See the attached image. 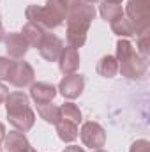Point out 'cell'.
Here are the masks:
<instances>
[{"mask_svg":"<svg viewBox=\"0 0 150 152\" xmlns=\"http://www.w3.org/2000/svg\"><path fill=\"white\" fill-rule=\"evenodd\" d=\"M95 18L94 5L81 2L79 5L73 7L67 12V46L81 48L87 41V32L92 25V20Z\"/></svg>","mask_w":150,"mask_h":152,"instance_id":"cell-1","label":"cell"},{"mask_svg":"<svg viewBox=\"0 0 150 152\" xmlns=\"http://www.w3.org/2000/svg\"><path fill=\"white\" fill-rule=\"evenodd\" d=\"M117 62H118V71L122 73V76L129 78V80H141L147 75L149 69V62L147 57L140 55L131 41L127 39H118L117 41Z\"/></svg>","mask_w":150,"mask_h":152,"instance_id":"cell-2","label":"cell"},{"mask_svg":"<svg viewBox=\"0 0 150 152\" xmlns=\"http://www.w3.org/2000/svg\"><path fill=\"white\" fill-rule=\"evenodd\" d=\"M7 118L20 133H27L34 127L36 113L28 104V96L23 92H11L5 97Z\"/></svg>","mask_w":150,"mask_h":152,"instance_id":"cell-3","label":"cell"},{"mask_svg":"<svg viewBox=\"0 0 150 152\" xmlns=\"http://www.w3.org/2000/svg\"><path fill=\"white\" fill-rule=\"evenodd\" d=\"M25 16L30 23H36L44 30L57 28L67 18V7L62 0H48L44 7L41 5H28Z\"/></svg>","mask_w":150,"mask_h":152,"instance_id":"cell-4","label":"cell"},{"mask_svg":"<svg viewBox=\"0 0 150 152\" xmlns=\"http://www.w3.org/2000/svg\"><path fill=\"white\" fill-rule=\"evenodd\" d=\"M124 14L134 25V32L150 28V0H129Z\"/></svg>","mask_w":150,"mask_h":152,"instance_id":"cell-5","label":"cell"},{"mask_svg":"<svg viewBox=\"0 0 150 152\" xmlns=\"http://www.w3.org/2000/svg\"><path fill=\"white\" fill-rule=\"evenodd\" d=\"M79 136H81V142L85 147H90L92 151L94 149H101L104 147L106 143V131L103 129L101 124L97 122H85L81 126V131H79Z\"/></svg>","mask_w":150,"mask_h":152,"instance_id":"cell-6","label":"cell"},{"mask_svg":"<svg viewBox=\"0 0 150 152\" xmlns=\"http://www.w3.org/2000/svg\"><path fill=\"white\" fill-rule=\"evenodd\" d=\"M34 78H36V73H34V67L25 62V60H18L12 64V69L9 73V83L12 87H18V88H23V87H28L34 83Z\"/></svg>","mask_w":150,"mask_h":152,"instance_id":"cell-7","label":"cell"},{"mask_svg":"<svg viewBox=\"0 0 150 152\" xmlns=\"http://www.w3.org/2000/svg\"><path fill=\"white\" fill-rule=\"evenodd\" d=\"M83 88H85V78L81 75H66L58 83V90L66 99L79 97Z\"/></svg>","mask_w":150,"mask_h":152,"instance_id":"cell-8","label":"cell"},{"mask_svg":"<svg viewBox=\"0 0 150 152\" xmlns=\"http://www.w3.org/2000/svg\"><path fill=\"white\" fill-rule=\"evenodd\" d=\"M62 48H64V42L62 39L57 37L55 34H46L41 46H39V53L44 60L48 62H57L60 53H62Z\"/></svg>","mask_w":150,"mask_h":152,"instance_id":"cell-9","label":"cell"},{"mask_svg":"<svg viewBox=\"0 0 150 152\" xmlns=\"http://www.w3.org/2000/svg\"><path fill=\"white\" fill-rule=\"evenodd\" d=\"M4 41H5V50H7L9 57H12V58H23L27 55L28 48H30L27 39L23 37V34H20V32L7 34L4 37Z\"/></svg>","mask_w":150,"mask_h":152,"instance_id":"cell-10","label":"cell"},{"mask_svg":"<svg viewBox=\"0 0 150 152\" xmlns=\"http://www.w3.org/2000/svg\"><path fill=\"white\" fill-rule=\"evenodd\" d=\"M58 67L62 71V75H74L79 67V53L73 46L62 48V53L58 57Z\"/></svg>","mask_w":150,"mask_h":152,"instance_id":"cell-11","label":"cell"},{"mask_svg":"<svg viewBox=\"0 0 150 152\" xmlns=\"http://www.w3.org/2000/svg\"><path fill=\"white\" fill-rule=\"evenodd\" d=\"M57 96V88L50 83H44V81H37V83H32L30 87V97L37 103V104H42V103H51Z\"/></svg>","mask_w":150,"mask_h":152,"instance_id":"cell-12","label":"cell"},{"mask_svg":"<svg viewBox=\"0 0 150 152\" xmlns=\"http://www.w3.org/2000/svg\"><path fill=\"white\" fill-rule=\"evenodd\" d=\"M4 147L7 149V152H27L32 145L28 143V140H27V136L23 134V133H20V131H12V133H9V134H5V138H4Z\"/></svg>","mask_w":150,"mask_h":152,"instance_id":"cell-13","label":"cell"},{"mask_svg":"<svg viewBox=\"0 0 150 152\" xmlns=\"http://www.w3.org/2000/svg\"><path fill=\"white\" fill-rule=\"evenodd\" d=\"M23 37L27 39V42H28V46H32V48H39L41 46V42H42V39L46 36V30L42 28V27H39L36 23H27L25 27H23Z\"/></svg>","mask_w":150,"mask_h":152,"instance_id":"cell-14","label":"cell"},{"mask_svg":"<svg viewBox=\"0 0 150 152\" xmlns=\"http://www.w3.org/2000/svg\"><path fill=\"white\" fill-rule=\"evenodd\" d=\"M57 133H58V138L66 143H71L78 138V126L71 120H66V118H60L57 124Z\"/></svg>","mask_w":150,"mask_h":152,"instance_id":"cell-15","label":"cell"},{"mask_svg":"<svg viewBox=\"0 0 150 152\" xmlns=\"http://www.w3.org/2000/svg\"><path fill=\"white\" fill-rule=\"evenodd\" d=\"M110 25H111L113 34H117V36H120V37H133V36H136L134 25L129 21V18H127L125 14L120 16V18H117V20H113Z\"/></svg>","mask_w":150,"mask_h":152,"instance_id":"cell-16","label":"cell"},{"mask_svg":"<svg viewBox=\"0 0 150 152\" xmlns=\"http://www.w3.org/2000/svg\"><path fill=\"white\" fill-rule=\"evenodd\" d=\"M97 73L104 78H113L118 73V62L113 55H104L99 62H97Z\"/></svg>","mask_w":150,"mask_h":152,"instance_id":"cell-17","label":"cell"},{"mask_svg":"<svg viewBox=\"0 0 150 152\" xmlns=\"http://www.w3.org/2000/svg\"><path fill=\"white\" fill-rule=\"evenodd\" d=\"M37 113L48 124H53L55 126L60 120V106L51 104V103H42V104H37Z\"/></svg>","mask_w":150,"mask_h":152,"instance_id":"cell-18","label":"cell"},{"mask_svg":"<svg viewBox=\"0 0 150 152\" xmlns=\"http://www.w3.org/2000/svg\"><path fill=\"white\" fill-rule=\"evenodd\" d=\"M99 12H101L103 20H106V21H110V23H111L113 20L124 16V9H122V5H118V4H110V2H106V0L101 4Z\"/></svg>","mask_w":150,"mask_h":152,"instance_id":"cell-19","label":"cell"},{"mask_svg":"<svg viewBox=\"0 0 150 152\" xmlns=\"http://www.w3.org/2000/svg\"><path fill=\"white\" fill-rule=\"evenodd\" d=\"M60 118L71 120V122H74L76 126H78L81 122V112H79V108L76 104H73V103H64L60 106Z\"/></svg>","mask_w":150,"mask_h":152,"instance_id":"cell-20","label":"cell"},{"mask_svg":"<svg viewBox=\"0 0 150 152\" xmlns=\"http://www.w3.org/2000/svg\"><path fill=\"white\" fill-rule=\"evenodd\" d=\"M136 41H138V53L147 57L150 53V28L138 32L136 34Z\"/></svg>","mask_w":150,"mask_h":152,"instance_id":"cell-21","label":"cell"},{"mask_svg":"<svg viewBox=\"0 0 150 152\" xmlns=\"http://www.w3.org/2000/svg\"><path fill=\"white\" fill-rule=\"evenodd\" d=\"M12 60L5 58V57H0V80H7L9 78V73L12 69Z\"/></svg>","mask_w":150,"mask_h":152,"instance_id":"cell-22","label":"cell"},{"mask_svg":"<svg viewBox=\"0 0 150 152\" xmlns=\"http://www.w3.org/2000/svg\"><path fill=\"white\" fill-rule=\"evenodd\" d=\"M129 152H150V143L147 140H138L131 145Z\"/></svg>","mask_w":150,"mask_h":152,"instance_id":"cell-23","label":"cell"},{"mask_svg":"<svg viewBox=\"0 0 150 152\" xmlns=\"http://www.w3.org/2000/svg\"><path fill=\"white\" fill-rule=\"evenodd\" d=\"M7 94H9V88L4 85V83H0V104L5 101V97H7Z\"/></svg>","mask_w":150,"mask_h":152,"instance_id":"cell-24","label":"cell"},{"mask_svg":"<svg viewBox=\"0 0 150 152\" xmlns=\"http://www.w3.org/2000/svg\"><path fill=\"white\" fill-rule=\"evenodd\" d=\"M64 152H85L81 147H78V145H71V147H66Z\"/></svg>","mask_w":150,"mask_h":152,"instance_id":"cell-25","label":"cell"},{"mask_svg":"<svg viewBox=\"0 0 150 152\" xmlns=\"http://www.w3.org/2000/svg\"><path fill=\"white\" fill-rule=\"evenodd\" d=\"M5 37V32H4V25H2V16H0V41H4Z\"/></svg>","mask_w":150,"mask_h":152,"instance_id":"cell-26","label":"cell"},{"mask_svg":"<svg viewBox=\"0 0 150 152\" xmlns=\"http://www.w3.org/2000/svg\"><path fill=\"white\" fill-rule=\"evenodd\" d=\"M106 2H110V4H122V0H106Z\"/></svg>","mask_w":150,"mask_h":152,"instance_id":"cell-27","label":"cell"},{"mask_svg":"<svg viewBox=\"0 0 150 152\" xmlns=\"http://www.w3.org/2000/svg\"><path fill=\"white\" fill-rule=\"evenodd\" d=\"M83 2H87V4H95V2H99V0H83Z\"/></svg>","mask_w":150,"mask_h":152,"instance_id":"cell-28","label":"cell"},{"mask_svg":"<svg viewBox=\"0 0 150 152\" xmlns=\"http://www.w3.org/2000/svg\"><path fill=\"white\" fill-rule=\"evenodd\" d=\"M92 152H106V151H103V149H94Z\"/></svg>","mask_w":150,"mask_h":152,"instance_id":"cell-29","label":"cell"},{"mask_svg":"<svg viewBox=\"0 0 150 152\" xmlns=\"http://www.w3.org/2000/svg\"><path fill=\"white\" fill-rule=\"evenodd\" d=\"M27 152H37V151H36L34 147H30V149H28V151H27Z\"/></svg>","mask_w":150,"mask_h":152,"instance_id":"cell-30","label":"cell"},{"mask_svg":"<svg viewBox=\"0 0 150 152\" xmlns=\"http://www.w3.org/2000/svg\"><path fill=\"white\" fill-rule=\"evenodd\" d=\"M2 142H4V140H0V149H2Z\"/></svg>","mask_w":150,"mask_h":152,"instance_id":"cell-31","label":"cell"}]
</instances>
